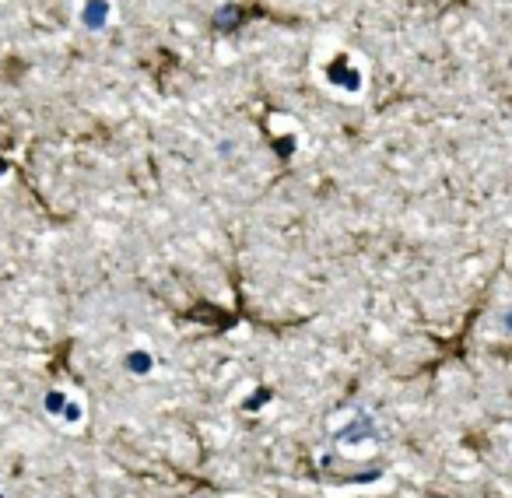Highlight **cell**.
<instances>
[{
    "instance_id": "cell-1",
    "label": "cell",
    "mask_w": 512,
    "mask_h": 498,
    "mask_svg": "<svg viewBox=\"0 0 512 498\" xmlns=\"http://www.w3.org/2000/svg\"><path fill=\"white\" fill-rule=\"evenodd\" d=\"M505 327H509V330H512V313H509V316H505Z\"/></svg>"
}]
</instances>
